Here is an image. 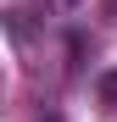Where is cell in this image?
Segmentation results:
<instances>
[{
	"label": "cell",
	"instance_id": "obj_1",
	"mask_svg": "<svg viewBox=\"0 0 117 122\" xmlns=\"http://www.w3.org/2000/svg\"><path fill=\"white\" fill-rule=\"evenodd\" d=\"M95 94H100L106 106H117V67H111V72H100V83H95Z\"/></svg>",
	"mask_w": 117,
	"mask_h": 122
},
{
	"label": "cell",
	"instance_id": "obj_2",
	"mask_svg": "<svg viewBox=\"0 0 117 122\" xmlns=\"http://www.w3.org/2000/svg\"><path fill=\"white\" fill-rule=\"evenodd\" d=\"M67 6H72V0H67Z\"/></svg>",
	"mask_w": 117,
	"mask_h": 122
},
{
	"label": "cell",
	"instance_id": "obj_3",
	"mask_svg": "<svg viewBox=\"0 0 117 122\" xmlns=\"http://www.w3.org/2000/svg\"><path fill=\"white\" fill-rule=\"evenodd\" d=\"M50 122H56V117H50Z\"/></svg>",
	"mask_w": 117,
	"mask_h": 122
}]
</instances>
